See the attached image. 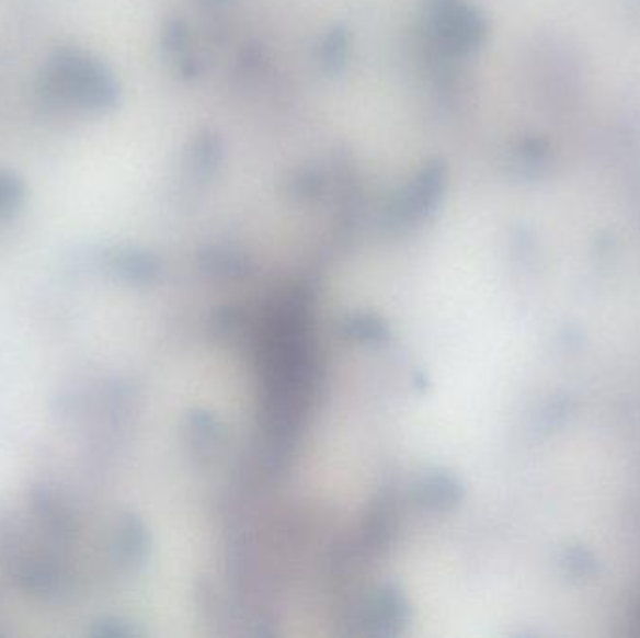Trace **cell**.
<instances>
[{
	"mask_svg": "<svg viewBox=\"0 0 640 638\" xmlns=\"http://www.w3.org/2000/svg\"><path fill=\"white\" fill-rule=\"evenodd\" d=\"M105 266L118 282L128 283L135 287L155 283L160 274L158 262L148 253L135 251V249H116L105 259Z\"/></svg>",
	"mask_w": 640,
	"mask_h": 638,
	"instance_id": "cell-4",
	"label": "cell"
},
{
	"mask_svg": "<svg viewBox=\"0 0 640 638\" xmlns=\"http://www.w3.org/2000/svg\"><path fill=\"white\" fill-rule=\"evenodd\" d=\"M31 505L34 517L38 519L42 531L55 545H70L78 534V523L71 513L70 505L66 504L60 494L52 487L34 486L31 491Z\"/></svg>",
	"mask_w": 640,
	"mask_h": 638,
	"instance_id": "cell-2",
	"label": "cell"
},
{
	"mask_svg": "<svg viewBox=\"0 0 640 638\" xmlns=\"http://www.w3.org/2000/svg\"><path fill=\"white\" fill-rule=\"evenodd\" d=\"M42 90L62 107L103 111L115 105L118 87L105 66L78 49L55 53L44 68Z\"/></svg>",
	"mask_w": 640,
	"mask_h": 638,
	"instance_id": "cell-1",
	"label": "cell"
},
{
	"mask_svg": "<svg viewBox=\"0 0 640 638\" xmlns=\"http://www.w3.org/2000/svg\"><path fill=\"white\" fill-rule=\"evenodd\" d=\"M418 498L420 504L438 510L444 505H454L461 498V487L448 476H433L418 489Z\"/></svg>",
	"mask_w": 640,
	"mask_h": 638,
	"instance_id": "cell-7",
	"label": "cell"
},
{
	"mask_svg": "<svg viewBox=\"0 0 640 638\" xmlns=\"http://www.w3.org/2000/svg\"><path fill=\"white\" fill-rule=\"evenodd\" d=\"M148 547L150 539L145 524L135 515H122L115 532V552L122 566L139 568L147 560Z\"/></svg>",
	"mask_w": 640,
	"mask_h": 638,
	"instance_id": "cell-6",
	"label": "cell"
},
{
	"mask_svg": "<svg viewBox=\"0 0 640 638\" xmlns=\"http://www.w3.org/2000/svg\"><path fill=\"white\" fill-rule=\"evenodd\" d=\"M90 635L92 637H105V638H124V637H135L137 631L134 627L122 622V619L116 618H103L100 622H94L92 627H90Z\"/></svg>",
	"mask_w": 640,
	"mask_h": 638,
	"instance_id": "cell-9",
	"label": "cell"
},
{
	"mask_svg": "<svg viewBox=\"0 0 640 638\" xmlns=\"http://www.w3.org/2000/svg\"><path fill=\"white\" fill-rule=\"evenodd\" d=\"M20 586L39 600L62 601L70 595V577L49 558H28L18 566Z\"/></svg>",
	"mask_w": 640,
	"mask_h": 638,
	"instance_id": "cell-3",
	"label": "cell"
},
{
	"mask_svg": "<svg viewBox=\"0 0 640 638\" xmlns=\"http://www.w3.org/2000/svg\"><path fill=\"white\" fill-rule=\"evenodd\" d=\"M25 203V184L15 174L0 169V219L12 217Z\"/></svg>",
	"mask_w": 640,
	"mask_h": 638,
	"instance_id": "cell-8",
	"label": "cell"
},
{
	"mask_svg": "<svg viewBox=\"0 0 640 638\" xmlns=\"http://www.w3.org/2000/svg\"><path fill=\"white\" fill-rule=\"evenodd\" d=\"M407 618V605L396 590H386L365 603L359 613L358 624L373 627L375 635L396 633V626Z\"/></svg>",
	"mask_w": 640,
	"mask_h": 638,
	"instance_id": "cell-5",
	"label": "cell"
}]
</instances>
